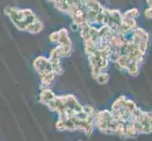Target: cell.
I'll list each match as a JSON object with an SVG mask.
<instances>
[{"instance_id": "cell-1", "label": "cell", "mask_w": 152, "mask_h": 141, "mask_svg": "<svg viewBox=\"0 0 152 141\" xmlns=\"http://www.w3.org/2000/svg\"><path fill=\"white\" fill-rule=\"evenodd\" d=\"M33 66L35 68V70L39 72V75L52 72L50 61L48 59H45V56H38L37 59L34 60Z\"/></svg>"}, {"instance_id": "cell-2", "label": "cell", "mask_w": 152, "mask_h": 141, "mask_svg": "<svg viewBox=\"0 0 152 141\" xmlns=\"http://www.w3.org/2000/svg\"><path fill=\"white\" fill-rule=\"evenodd\" d=\"M59 34V40H58L57 43L59 45H72V41L68 36V32L65 28H62L58 31Z\"/></svg>"}, {"instance_id": "cell-3", "label": "cell", "mask_w": 152, "mask_h": 141, "mask_svg": "<svg viewBox=\"0 0 152 141\" xmlns=\"http://www.w3.org/2000/svg\"><path fill=\"white\" fill-rule=\"evenodd\" d=\"M55 94L52 92L50 90H48V88H44L43 91L40 94V102L42 103H45L48 106V103L49 102H51L52 100L55 99Z\"/></svg>"}, {"instance_id": "cell-4", "label": "cell", "mask_w": 152, "mask_h": 141, "mask_svg": "<svg viewBox=\"0 0 152 141\" xmlns=\"http://www.w3.org/2000/svg\"><path fill=\"white\" fill-rule=\"evenodd\" d=\"M43 28H44L43 23H42L39 19H37L32 24L28 25L27 27H26V30L28 31V32H30V33H32V34H37V33L41 32V31L43 30Z\"/></svg>"}, {"instance_id": "cell-5", "label": "cell", "mask_w": 152, "mask_h": 141, "mask_svg": "<svg viewBox=\"0 0 152 141\" xmlns=\"http://www.w3.org/2000/svg\"><path fill=\"white\" fill-rule=\"evenodd\" d=\"M55 74L53 72H48V74H40V78H41V83L43 87H48L52 84V82L55 79Z\"/></svg>"}, {"instance_id": "cell-6", "label": "cell", "mask_w": 152, "mask_h": 141, "mask_svg": "<svg viewBox=\"0 0 152 141\" xmlns=\"http://www.w3.org/2000/svg\"><path fill=\"white\" fill-rule=\"evenodd\" d=\"M56 50L60 57L69 56L72 53V45H58Z\"/></svg>"}, {"instance_id": "cell-7", "label": "cell", "mask_w": 152, "mask_h": 141, "mask_svg": "<svg viewBox=\"0 0 152 141\" xmlns=\"http://www.w3.org/2000/svg\"><path fill=\"white\" fill-rule=\"evenodd\" d=\"M84 5L88 9L95 10V12H100V10H102V9H103L101 4L99 3L97 0H86Z\"/></svg>"}, {"instance_id": "cell-8", "label": "cell", "mask_w": 152, "mask_h": 141, "mask_svg": "<svg viewBox=\"0 0 152 141\" xmlns=\"http://www.w3.org/2000/svg\"><path fill=\"white\" fill-rule=\"evenodd\" d=\"M130 60L129 57L127 56V55H123V56H119L117 61L115 62L119 68H121V69H127V67L129 66V64L130 63Z\"/></svg>"}, {"instance_id": "cell-9", "label": "cell", "mask_w": 152, "mask_h": 141, "mask_svg": "<svg viewBox=\"0 0 152 141\" xmlns=\"http://www.w3.org/2000/svg\"><path fill=\"white\" fill-rule=\"evenodd\" d=\"M139 66H140V64H138L137 62L130 61V63L127 67V70L129 72V74L130 75H137L138 72H139Z\"/></svg>"}, {"instance_id": "cell-10", "label": "cell", "mask_w": 152, "mask_h": 141, "mask_svg": "<svg viewBox=\"0 0 152 141\" xmlns=\"http://www.w3.org/2000/svg\"><path fill=\"white\" fill-rule=\"evenodd\" d=\"M54 4H55V7L57 8V9H59L60 12H62L64 13H68V12H69L70 6L65 1H58Z\"/></svg>"}, {"instance_id": "cell-11", "label": "cell", "mask_w": 152, "mask_h": 141, "mask_svg": "<svg viewBox=\"0 0 152 141\" xmlns=\"http://www.w3.org/2000/svg\"><path fill=\"white\" fill-rule=\"evenodd\" d=\"M122 23H124L125 25H129V27L132 29V31H133L136 27H137V23H136V20H135V19L123 17V15H122Z\"/></svg>"}, {"instance_id": "cell-12", "label": "cell", "mask_w": 152, "mask_h": 141, "mask_svg": "<svg viewBox=\"0 0 152 141\" xmlns=\"http://www.w3.org/2000/svg\"><path fill=\"white\" fill-rule=\"evenodd\" d=\"M139 15V9H136V8H133L132 9H129L128 12H126L124 14H123V17H127V18H132V19H135Z\"/></svg>"}, {"instance_id": "cell-13", "label": "cell", "mask_w": 152, "mask_h": 141, "mask_svg": "<svg viewBox=\"0 0 152 141\" xmlns=\"http://www.w3.org/2000/svg\"><path fill=\"white\" fill-rule=\"evenodd\" d=\"M96 81L99 83V84H106V83L109 81V74L107 72H101L100 74H99L96 77Z\"/></svg>"}, {"instance_id": "cell-14", "label": "cell", "mask_w": 152, "mask_h": 141, "mask_svg": "<svg viewBox=\"0 0 152 141\" xmlns=\"http://www.w3.org/2000/svg\"><path fill=\"white\" fill-rule=\"evenodd\" d=\"M148 41L141 40L140 43L137 44V48H138V50H139L143 55H145L146 49H148Z\"/></svg>"}, {"instance_id": "cell-15", "label": "cell", "mask_w": 152, "mask_h": 141, "mask_svg": "<svg viewBox=\"0 0 152 141\" xmlns=\"http://www.w3.org/2000/svg\"><path fill=\"white\" fill-rule=\"evenodd\" d=\"M49 39H50V41H52V43H57L58 40H59V34H58V31L50 34Z\"/></svg>"}, {"instance_id": "cell-16", "label": "cell", "mask_w": 152, "mask_h": 141, "mask_svg": "<svg viewBox=\"0 0 152 141\" xmlns=\"http://www.w3.org/2000/svg\"><path fill=\"white\" fill-rule=\"evenodd\" d=\"M151 8H148L146 9H145V12H144V14H145V16L148 18V19H151Z\"/></svg>"}, {"instance_id": "cell-17", "label": "cell", "mask_w": 152, "mask_h": 141, "mask_svg": "<svg viewBox=\"0 0 152 141\" xmlns=\"http://www.w3.org/2000/svg\"><path fill=\"white\" fill-rule=\"evenodd\" d=\"M12 7H5L4 9V13L7 15V16H9L10 12H12Z\"/></svg>"}, {"instance_id": "cell-18", "label": "cell", "mask_w": 152, "mask_h": 141, "mask_svg": "<svg viewBox=\"0 0 152 141\" xmlns=\"http://www.w3.org/2000/svg\"><path fill=\"white\" fill-rule=\"evenodd\" d=\"M70 27H71V28H72L73 30H74V31L80 29V25H78L77 24H76V23H72Z\"/></svg>"}, {"instance_id": "cell-19", "label": "cell", "mask_w": 152, "mask_h": 141, "mask_svg": "<svg viewBox=\"0 0 152 141\" xmlns=\"http://www.w3.org/2000/svg\"><path fill=\"white\" fill-rule=\"evenodd\" d=\"M146 2H148V6L151 8V0H146Z\"/></svg>"}, {"instance_id": "cell-20", "label": "cell", "mask_w": 152, "mask_h": 141, "mask_svg": "<svg viewBox=\"0 0 152 141\" xmlns=\"http://www.w3.org/2000/svg\"><path fill=\"white\" fill-rule=\"evenodd\" d=\"M48 1H49V2H53V3H56V2L59 1V0H48Z\"/></svg>"}]
</instances>
